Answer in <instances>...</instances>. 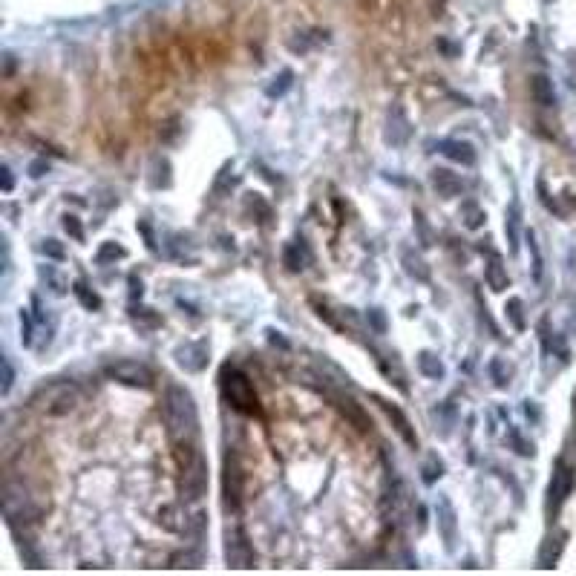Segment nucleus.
<instances>
[{
    "label": "nucleus",
    "instance_id": "nucleus-1",
    "mask_svg": "<svg viewBox=\"0 0 576 576\" xmlns=\"http://www.w3.org/2000/svg\"><path fill=\"white\" fill-rule=\"evenodd\" d=\"M165 426H168V436H170L173 444L196 441V432H199L196 406H193V398L182 386H168V395H165Z\"/></svg>",
    "mask_w": 576,
    "mask_h": 576
},
{
    "label": "nucleus",
    "instance_id": "nucleus-2",
    "mask_svg": "<svg viewBox=\"0 0 576 576\" xmlns=\"http://www.w3.org/2000/svg\"><path fill=\"white\" fill-rule=\"evenodd\" d=\"M222 395L228 398V403L237 412L259 415V401H257V392H254L251 381L234 366H225V372H222Z\"/></svg>",
    "mask_w": 576,
    "mask_h": 576
},
{
    "label": "nucleus",
    "instance_id": "nucleus-3",
    "mask_svg": "<svg viewBox=\"0 0 576 576\" xmlns=\"http://www.w3.org/2000/svg\"><path fill=\"white\" fill-rule=\"evenodd\" d=\"M78 398H81V395H78L76 386L66 384V381H61V384L43 386V389L32 398V403H35L41 412H46V415H66V412L76 409Z\"/></svg>",
    "mask_w": 576,
    "mask_h": 576
},
{
    "label": "nucleus",
    "instance_id": "nucleus-4",
    "mask_svg": "<svg viewBox=\"0 0 576 576\" xmlns=\"http://www.w3.org/2000/svg\"><path fill=\"white\" fill-rule=\"evenodd\" d=\"M207 493V461L202 458V453L182 467V478H179V495L182 501H199Z\"/></svg>",
    "mask_w": 576,
    "mask_h": 576
},
{
    "label": "nucleus",
    "instance_id": "nucleus-5",
    "mask_svg": "<svg viewBox=\"0 0 576 576\" xmlns=\"http://www.w3.org/2000/svg\"><path fill=\"white\" fill-rule=\"evenodd\" d=\"M254 559H257V553H254L245 530L242 528H228V533H225V562H228V567L245 570V567H254Z\"/></svg>",
    "mask_w": 576,
    "mask_h": 576
},
{
    "label": "nucleus",
    "instance_id": "nucleus-6",
    "mask_svg": "<svg viewBox=\"0 0 576 576\" xmlns=\"http://www.w3.org/2000/svg\"><path fill=\"white\" fill-rule=\"evenodd\" d=\"M107 378H113L124 386H138V389L153 386V372L144 364H135V360H115V364L107 366Z\"/></svg>",
    "mask_w": 576,
    "mask_h": 576
},
{
    "label": "nucleus",
    "instance_id": "nucleus-7",
    "mask_svg": "<svg viewBox=\"0 0 576 576\" xmlns=\"http://www.w3.org/2000/svg\"><path fill=\"white\" fill-rule=\"evenodd\" d=\"M222 495H225V508L228 510H240L242 504V470L234 453L225 456V473H222Z\"/></svg>",
    "mask_w": 576,
    "mask_h": 576
},
{
    "label": "nucleus",
    "instance_id": "nucleus-8",
    "mask_svg": "<svg viewBox=\"0 0 576 576\" xmlns=\"http://www.w3.org/2000/svg\"><path fill=\"white\" fill-rule=\"evenodd\" d=\"M207 343L205 340H196V343H185L176 349V364L185 369V372H202L207 366Z\"/></svg>",
    "mask_w": 576,
    "mask_h": 576
},
{
    "label": "nucleus",
    "instance_id": "nucleus-9",
    "mask_svg": "<svg viewBox=\"0 0 576 576\" xmlns=\"http://www.w3.org/2000/svg\"><path fill=\"white\" fill-rule=\"evenodd\" d=\"M375 401L381 403V409H384V412L389 415V421L395 423L398 436H401V438H403V441H406L409 447H418V436H415V429H412L409 418H406V415H403V412H401V409H398L395 403H389V401H384V398H378V395H375Z\"/></svg>",
    "mask_w": 576,
    "mask_h": 576
},
{
    "label": "nucleus",
    "instance_id": "nucleus-10",
    "mask_svg": "<svg viewBox=\"0 0 576 576\" xmlns=\"http://www.w3.org/2000/svg\"><path fill=\"white\" fill-rule=\"evenodd\" d=\"M570 487H573V470L567 464H556V473H553V481H550V490H547L553 508H559V504L567 498Z\"/></svg>",
    "mask_w": 576,
    "mask_h": 576
},
{
    "label": "nucleus",
    "instance_id": "nucleus-11",
    "mask_svg": "<svg viewBox=\"0 0 576 576\" xmlns=\"http://www.w3.org/2000/svg\"><path fill=\"white\" fill-rule=\"evenodd\" d=\"M487 257H490V262L484 268V279H487V285L493 288V292H504L510 279H508V271H504V265H501V254L487 248Z\"/></svg>",
    "mask_w": 576,
    "mask_h": 576
},
{
    "label": "nucleus",
    "instance_id": "nucleus-12",
    "mask_svg": "<svg viewBox=\"0 0 576 576\" xmlns=\"http://www.w3.org/2000/svg\"><path fill=\"white\" fill-rule=\"evenodd\" d=\"M331 401H334V406H337V409L346 415V421H351L357 429H364V432H366V429L372 426V423H369V418H366V412L360 409V406H357L351 398H346V395H334V392H331Z\"/></svg>",
    "mask_w": 576,
    "mask_h": 576
},
{
    "label": "nucleus",
    "instance_id": "nucleus-13",
    "mask_svg": "<svg viewBox=\"0 0 576 576\" xmlns=\"http://www.w3.org/2000/svg\"><path fill=\"white\" fill-rule=\"evenodd\" d=\"M438 528L444 533V542H447V550L456 547V510L450 498H438Z\"/></svg>",
    "mask_w": 576,
    "mask_h": 576
},
{
    "label": "nucleus",
    "instance_id": "nucleus-14",
    "mask_svg": "<svg viewBox=\"0 0 576 576\" xmlns=\"http://www.w3.org/2000/svg\"><path fill=\"white\" fill-rule=\"evenodd\" d=\"M441 153L447 156V159H453V162H458V165H475V150H473V144H467V141H456V138H447V141H441Z\"/></svg>",
    "mask_w": 576,
    "mask_h": 576
},
{
    "label": "nucleus",
    "instance_id": "nucleus-15",
    "mask_svg": "<svg viewBox=\"0 0 576 576\" xmlns=\"http://www.w3.org/2000/svg\"><path fill=\"white\" fill-rule=\"evenodd\" d=\"M386 141H392V144H406L409 141V121H406V115H403V110L401 107H392L389 110V130H386Z\"/></svg>",
    "mask_w": 576,
    "mask_h": 576
},
{
    "label": "nucleus",
    "instance_id": "nucleus-16",
    "mask_svg": "<svg viewBox=\"0 0 576 576\" xmlns=\"http://www.w3.org/2000/svg\"><path fill=\"white\" fill-rule=\"evenodd\" d=\"M187 519L190 516H185V510L179 508V504H165V508L159 510V525L165 530H170V533H185Z\"/></svg>",
    "mask_w": 576,
    "mask_h": 576
},
{
    "label": "nucleus",
    "instance_id": "nucleus-17",
    "mask_svg": "<svg viewBox=\"0 0 576 576\" xmlns=\"http://www.w3.org/2000/svg\"><path fill=\"white\" fill-rule=\"evenodd\" d=\"M432 187L438 190V196H458L461 193V179L453 173V170H447V168H438L436 173H432Z\"/></svg>",
    "mask_w": 576,
    "mask_h": 576
},
{
    "label": "nucleus",
    "instance_id": "nucleus-18",
    "mask_svg": "<svg viewBox=\"0 0 576 576\" xmlns=\"http://www.w3.org/2000/svg\"><path fill=\"white\" fill-rule=\"evenodd\" d=\"M378 366L384 369V375L401 389V392H409V386H406V375H403V369H401V364L398 360H392V357H384V354H378Z\"/></svg>",
    "mask_w": 576,
    "mask_h": 576
},
{
    "label": "nucleus",
    "instance_id": "nucleus-19",
    "mask_svg": "<svg viewBox=\"0 0 576 576\" xmlns=\"http://www.w3.org/2000/svg\"><path fill=\"white\" fill-rule=\"evenodd\" d=\"M530 93H533L536 104H542V107H553V101H556V96H553V84H550L545 76H536V78L530 81Z\"/></svg>",
    "mask_w": 576,
    "mask_h": 576
},
{
    "label": "nucleus",
    "instance_id": "nucleus-20",
    "mask_svg": "<svg viewBox=\"0 0 576 576\" xmlns=\"http://www.w3.org/2000/svg\"><path fill=\"white\" fill-rule=\"evenodd\" d=\"M418 369H421L426 378H432V381L444 378V364H441L436 354H429V351H421V354H418Z\"/></svg>",
    "mask_w": 576,
    "mask_h": 576
},
{
    "label": "nucleus",
    "instance_id": "nucleus-21",
    "mask_svg": "<svg viewBox=\"0 0 576 576\" xmlns=\"http://www.w3.org/2000/svg\"><path fill=\"white\" fill-rule=\"evenodd\" d=\"M403 268H406V274L415 277L418 282H426V279H429V268H426V262H423L415 251H403Z\"/></svg>",
    "mask_w": 576,
    "mask_h": 576
},
{
    "label": "nucleus",
    "instance_id": "nucleus-22",
    "mask_svg": "<svg viewBox=\"0 0 576 576\" xmlns=\"http://www.w3.org/2000/svg\"><path fill=\"white\" fill-rule=\"evenodd\" d=\"M461 220H464V225H467L470 231H475V228L484 225V210H481L475 202H464V205H461Z\"/></svg>",
    "mask_w": 576,
    "mask_h": 576
},
{
    "label": "nucleus",
    "instance_id": "nucleus-23",
    "mask_svg": "<svg viewBox=\"0 0 576 576\" xmlns=\"http://www.w3.org/2000/svg\"><path fill=\"white\" fill-rule=\"evenodd\" d=\"M72 292H76V297L81 300V306H84V309H90V312L101 306L98 294H96V292H90V288H87V282H84V279H78L76 285H72Z\"/></svg>",
    "mask_w": 576,
    "mask_h": 576
},
{
    "label": "nucleus",
    "instance_id": "nucleus-24",
    "mask_svg": "<svg viewBox=\"0 0 576 576\" xmlns=\"http://www.w3.org/2000/svg\"><path fill=\"white\" fill-rule=\"evenodd\" d=\"M559 550H562V542L559 539H545V545H542V553H539V567H553V562H556V556H559Z\"/></svg>",
    "mask_w": 576,
    "mask_h": 576
},
{
    "label": "nucleus",
    "instance_id": "nucleus-25",
    "mask_svg": "<svg viewBox=\"0 0 576 576\" xmlns=\"http://www.w3.org/2000/svg\"><path fill=\"white\" fill-rule=\"evenodd\" d=\"M205 528H207V513H202V510H199V513H193V516L187 519V528H185V536L196 542V539H202Z\"/></svg>",
    "mask_w": 576,
    "mask_h": 576
},
{
    "label": "nucleus",
    "instance_id": "nucleus-26",
    "mask_svg": "<svg viewBox=\"0 0 576 576\" xmlns=\"http://www.w3.org/2000/svg\"><path fill=\"white\" fill-rule=\"evenodd\" d=\"M127 251L121 248V245H115V242H104L101 248H98V254H96V262L98 265H107V262H113V259H121Z\"/></svg>",
    "mask_w": 576,
    "mask_h": 576
},
{
    "label": "nucleus",
    "instance_id": "nucleus-27",
    "mask_svg": "<svg viewBox=\"0 0 576 576\" xmlns=\"http://www.w3.org/2000/svg\"><path fill=\"white\" fill-rule=\"evenodd\" d=\"M282 262L292 268V271H300V268H306L303 262H306V257L300 254V245H288L285 251H282Z\"/></svg>",
    "mask_w": 576,
    "mask_h": 576
},
{
    "label": "nucleus",
    "instance_id": "nucleus-28",
    "mask_svg": "<svg viewBox=\"0 0 576 576\" xmlns=\"http://www.w3.org/2000/svg\"><path fill=\"white\" fill-rule=\"evenodd\" d=\"M504 228H508L510 245L516 251V242H519V205H510V216H508V222H504Z\"/></svg>",
    "mask_w": 576,
    "mask_h": 576
},
{
    "label": "nucleus",
    "instance_id": "nucleus-29",
    "mask_svg": "<svg viewBox=\"0 0 576 576\" xmlns=\"http://www.w3.org/2000/svg\"><path fill=\"white\" fill-rule=\"evenodd\" d=\"M504 312H508V317H510V323H513L516 329H525V314H522V300H519V297H510V300H508V309H504Z\"/></svg>",
    "mask_w": 576,
    "mask_h": 576
},
{
    "label": "nucleus",
    "instance_id": "nucleus-30",
    "mask_svg": "<svg viewBox=\"0 0 576 576\" xmlns=\"http://www.w3.org/2000/svg\"><path fill=\"white\" fill-rule=\"evenodd\" d=\"M199 565H202V556H199V553H190V550L176 553V556L170 559V567H199Z\"/></svg>",
    "mask_w": 576,
    "mask_h": 576
},
{
    "label": "nucleus",
    "instance_id": "nucleus-31",
    "mask_svg": "<svg viewBox=\"0 0 576 576\" xmlns=\"http://www.w3.org/2000/svg\"><path fill=\"white\" fill-rule=\"evenodd\" d=\"M441 475H444V464H441L438 458H429V461L423 464V481H426V484H432V481L441 478Z\"/></svg>",
    "mask_w": 576,
    "mask_h": 576
},
{
    "label": "nucleus",
    "instance_id": "nucleus-32",
    "mask_svg": "<svg viewBox=\"0 0 576 576\" xmlns=\"http://www.w3.org/2000/svg\"><path fill=\"white\" fill-rule=\"evenodd\" d=\"M43 274V279H49V285H52V294H66V282L52 271V268H43L41 271Z\"/></svg>",
    "mask_w": 576,
    "mask_h": 576
},
{
    "label": "nucleus",
    "instance_id": "nucleus-33",
    "mask_svg": "<svg viewBox=\"0 0 576 576\" xmlns=\"http://www.w3.org/2000/svg\"><path fill=\"white\" fill-rule=\"evenodd\" d=\"M277 81H279V84H271V87H268V96H282V93H285L288 87H292V72L285 69V72H282V76H279Z\"/></svg>",
    "mask_w": 576,
    "mask_h": 576
},
{
    "label": "nucleus",
    "instance_id": "nucleus-34",
    "mask_svg": "<svg viewBox=\"0 0 576 576\" xmlns=\"http://www.w3.org/2000/svg\"><path fill=\"white\" fill-rule=\"evenodd\" d=\"M43 254L52 257V259H63V248H61L58 240H46V242H43Z\"/></svg>",
    "mask_w": 576,
    "mask_h": 576
},
{
    "label": "nucleus",
    "instance_id": "nucleus-35",
    "mask_svg": "<svg viewBox=\"0 0 576 576\" xmlns=\"http://www.w3.org/2000/svg\"><path fill=\"white\" fill-rule=\"evenodd\" d=\"M63 228H66L72 237H76V240H84V231H81V225H78L76 216H66V220H63Z\"/></svg>",
    "mask_w": 576,
    "mask_h": 576
},
{
    "label": "nucleus",
    "instance_id": "nucleus-36",
    "mask_svg": "<svg viewBox=\"0 0 576 576\" xmlns=\"http://www.w3.org/2000/svg\"><path fill=\"white\" fill-rule=\"evenodd\" d=\"M369 323L375 326V331H378V334H384V331H386V320H384L381 309H372V312H369Z\"/></svg>",
    "mask_w": 576,
    "mask_h": 576
},
{
    "label": "nucleus",
    "instance_id": "nucleus-37",
    "mask_svg": "<svg viewBox=\"0 0 576 576\" xmlns=\"http://www.w3.org/2000/svg\"><path fill=\"white\" fill-rule=\"evenodd\" d=\"M12 364H9V360H4V392H9L12 389Z\"/></svg>",
    "mask_w": 576,
    "mask_h": 576
},
{
    "label": "nucleus",
    "instance_id": "nucleus-38",
    "mask_svg": "<svg viewBox=\"0 0 576 576\" xmlns=\"http://www.w3.org/2000/svg\"><path fill=\"white\" fill-rule=\"evenodd\" d=\"M490 372H493V378H495V384H498V386H508V378H504V375H501V364H498V360H493V366H490Z\"/></svg>",
    "mask_w": 576,
    "mask_h": 576
},
{
    "label": "nucleus",
    "instance_id": "nucleus-39",
    "mask_svg": "<svg viewBox=\"0 0 576 576\" xmlns=\"http://www.w3.org/2000/svg\"><path fill=\"white\" fill-rule=\"evenodd\" d=\"M43 170H46V162H32V168H29V173L38 179V176H43Z\"/></svg>",
    "mask_w": 576,
    "mask_h": 576
},
{
    "label": "nucleus",
    "instance_id": "nucleus-40",
    "mask_svg": "<svg viewBox=\"0 0 576 576\" xmlns=\"http://www.w3.org/2000/svg\"><path fill=\"white\" fill-rule=\"evenodd\" d=\"M15 187V179H12V173H9V168H4V190L9 193Z\"/></svg>",
    "mask_w": 576,
    "mask_h": 576
}]
</instances>
